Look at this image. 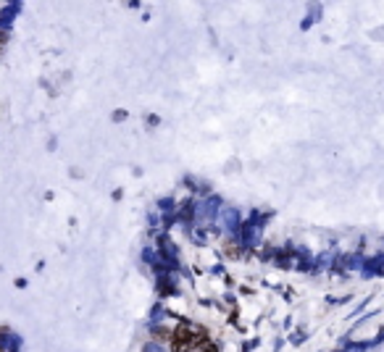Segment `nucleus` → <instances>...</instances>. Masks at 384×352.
<instances>
[{
    "label": "nucleus",
    "mask_w": 384,
    "mask_h": 352,
    "mask_svg": "<svg viewBox=\"0 0 384 352\" xmlns=\"http://www.w3.org/2000/svg\"><path fill=\"white\" fill-rule=\"evenodd\" d=\"M0 352H3V350H0Z\"/></svg>",
    "instance_id": "obj_2"
},
{
    "label": "nucleus",
    "mask_w": 384,
    "mask_h": 352,
    "mask_svg": "<svg viewBox=\"0 0 384 352\" xmlns=\"http://www.w3.org/2000/svg\"><path fill=\"white\" fill-rule=\"evenodd\" d=\"M205 342L208 337L200 326H177L171 337V350L174 352H200Z\"/></svg>",
    "instance_id": "obj_1"
}]
</instances>
